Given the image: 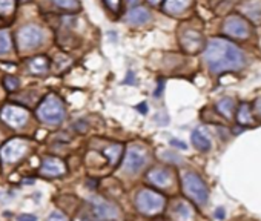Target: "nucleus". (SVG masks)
Returning a JSON list of instances; mask_svg holds the SVG:
<instances>
[{
    "label": "nucleus",
    "mask_w": 261,
    "mask_h": 221,
    "mask_svg": "<svg viewBox=\"0 0 261 221\" xmlns=\"http://www.w3.org/2000/svg\"><path fill=\"white\" fill-rule=\"evenodd\" d=\"M148 180L154 184V186H158V187H167L171 184V172L166 170V169H156L148 173Z\"/></svg>",
    "instance_id": "obj_14"
},
{
    "label": "nucleus",
    "mask_w": 261,
    "mask_h": 221,
    "mask_svg": "<svg viewBox=\"0 0 261 221\" xmlns=\"http://www.w3.org/2000/svg\"><path fill=\"white\" fill-rule=\"evenodd\" d=\"M91 203H92V211H94V214L99 218L111 220V218L117 217V209L112 206L111 203H107V201H104L102 198H92Z\"/></svg>",
    "instance_id": "obj_12"
},
{
    "label": "nucleus",
    "mask_w": 261,
    "mask_h": 221,
    "mask_svg": "<svg viewBox=\"0 0 261 221\" xmlns=\"http://www.w3.org/2000/svg\"><path fill=\"white\" fill-rule=\"evenodd\" d=\"M134 82V74L132 72H128V78H125V82H123V83H132Z\"/></svg>",
    "instance_id": "obj_31"
},
{
    "label": "nucleus",
    "mask_w": 261,
    "mask_h": 221,
    "mask_svg": "<svg viewBox=\"0 0 261 221\" xmlns=\"http://www.w3.org/2000/svg\"><path fill=\"white\" fill-rule=\"evenodd\" d=\"M46 221H68V217L65 214H61L60 211H54V212L50 214V217Z\"/></svg>",
    "instance_id": "obj_27"
},
{
    "label": "nucleus",
    "mask_w": 261,
    "mask_h": 221,
    "mask_svg": "<svg viewBox=\"0 0 261 221\" xmlns=\"http://www.w3.org/2000/svg\"><path fill=\"white\" fill-rule=\"evenodd\" d=\"M75 221H92V220H89V218H86V217H82V218H77Z\"/></svg>",
    "instance_id": "obj_35"
},
{
    "label": "nucleus",
    "mask_w": 261,
    "mask_h": 221,
    "mask_svg": "<svg viewBox=\"0 0 261 221\" xmlns=\"http://www.w3.org/2000/svg\"><path fill=\"white\" fill-rule=\"evenodd\" d=\"M223 33L235 39H248L251 36V26L248 20H244L241 15L232 14L224 20Z\"/></svg>",
    "instance_id": "obj_6"
},
{
    "label": "nucleus",
    "mask_w": 261,
    "mask_h": 221,
    "mask_svg": "<svg viewBox=\"0 0 261 221\" xmlns=\"http://www.w3.org/2000/svg\"><path fill=\"white\" fill-rule=\"evenodd\" d=\"M146 163H148L146 151L140 146H131L126 152L123 167H125V170L129 172V173H135L138 170H142Z\"/></svg>",
    "instance_id": "obj_9"
},
{
    "label": "nucleus",
    "mask_w": 261,
    "mask_h": 221,
    "mask_svg": "<svg viewBox=\"0 0 261 221\" xmlns=\"http://www.w3.org/2000/svg\"><path fill=\"white\" fill-rule=\"evenodd\" d=\"M183 189L195 203L198 204H205L208 201L209 192L205 181L195 175L194 172H186L183 175Z\"/></svg>",
    "instance_id": "obj_3"
},
{
    "label": "nucleus",
    "mask_w": 261,
    "mask_h": 221,
    "mask_svg": "<svg viewBox=\"0 0 261 221\" xmlns=\"http://www.w3.org/2000/svg\"><path fill=\"white\" fill-rule=\"evenodd\" d=\"M14 0H0V14H11L14 11Z\"/></svg>",
    "instance_id": "obj_26"
},
{
    "label": "nucleus",
    "mask_w": 261,
    "mask_h": 221,
    "mask_svg": "<svg viewBox=\"0 0 261 221\" xmlns=\"http://www.w3.org/2000/svg\"><path fill=\"white\" fill-rule=\"evenodd\" d=\"M181 46L188 53H197L203 46V37L195 29H186L181 34Z\"/></svg>",
    "instance_id": "obj_11"
},
{
    "label": "nucleus",
    "mask_w": 261,
    "mask_h": 221,
    "mask_svg": "<svg viewBox=\"0 0 261 221\" xmlns=\"http://www.w3.org/2000/svg\"><path fill=\"white\" fill-rule=\"evenodd\" d=\"M205 61L212 72L238 71L244 66L246 58L238 46L223 39H213L205 50Z\"/></svg>",
    "instance_id": "obj_1"
},
{
    "label": "nucleus",
    "mask_w": 261,
    "mask_h": 221,
    "mask_svg": "<svg viewBox=\"0 0 261 221\" xmlns=\"http://www.w3.org/2000/svg\"><path fill=\"white\" fill-rule=\"evenodd\" d=\"M28 151V141L23 138H12L0 149V157L5 163H15L23 159Z\"/></svg>",
    "instance_id": "obj_7"
},
{
    "label": "nucleus",
    "mask_w": 261,
    "mask_h": 221,
    "mask_svg": "<svg viewBox=\"0 0 261 221\" xmlns=\"http://www.w3.org/2000/svg\"><path fill=\"white\" fill-rule=\"evenodd\" d=\"M19 221H37V218L34 215H29V214H23L19 217Z\"/></svg>",
    "instance_id": "obj_29"
},
{
    "label": "nucleus",
    "mask_w": 261,
    "mask_h": 221,
    "mask_svg": "<svg viewBox=\"0 0 261 221\" xmlns=\"http://www.w3.org/2000/svg\"><path fill=\"white\" fill-rule=\"evenodd\" d=\"M66 112H65V106L57 96L50 94L43 99V102L37 108V117L48 124H58L63 121Z\"/></svg>",
    "instance_id": "obj_2"
},
{
    "label": "nucleus",
    "mask_w": 261,
    "mask_h": 221,
    "mask_svg": "<svg viewBox=\"0 0 261 221\" xmlns=\"http://www.w3.org/2000/svg\"><path fill=\"white\" fill-rule=\"evenodd\" d=\"M217 109L220 110V112L224 117L230 118V117H232V110H234V100L232 99H223V100H220L217 103Z\"/></svg>",
    "instance_id": "obj_20"
},
{
    "label": "nucleus",
    "mask_w": 261,
    "mask_h": 221,
    "mask_svg": "<svg viewBox=\"0 0 261 221\" xmlns=\"http://www.w3.org/2000/svg\"><path fill=\"white\" fill-rule=\"evenodd\" d=\"M151 20V14L143 6H135L126 14V22L131 25H145Z\"/></svg>",
    "instance_id": "obj_13"
},
{
    "label": "nucleus",
    "mask_w": 261,
    "mask_h": 221,
    "mask_svg": "<svg viewBox=\"0 0 261 221\" xmlns=\"http://www.w3.org/2000/svg\"><path fill=\"white\" fill-rule=\"evenodd\" d=\"M148 2H149L151 5H157V3L160 2V0H148Z\"/></svg>",
    "instance_id": "obj_36"
},
{
    "label": "nucleus",
    "mask_w": 261,
    "mask_h": 221,
    "mask_svg": "<svg viewBox=\"0 0 261 221\" xmlns=\"http://www.w3.org/2000/svg\"><path fill=\"white\" fill-rule=\"evenodd\" d=\"M11 36L6 29H0V55L2 54H6L9 50H11Z\"/></svg>",
    "instance_id": "obj_21"
},
{
    "label": "nucleus",
    "mask_w": 261,
    "mask_h": 221,
    "mask_svg": "<svg viewBox=\"0 0 261 221\" xmlns=\"http://www.w3.org/2000/svg\"><path fill=\"white\" fill-rule=\"evenodd\" d=\"M106 5L109 6L112 11H117L118 9V5H120V0H104Z\"/></svg>",
    "instance_id": "obj_28"
},
{
    "label": "nucleus",
    "mask_w": 261,
    "mask_h": 221,
    "mask_svg": "<svg viewBox=\"0 0 261 221\" xmlns=\"http://www.w3.org/2000/svg\"><path fill=\"white\" fill-rule=\"evenodd\" d=\"M3 85L6 88L8 92H14L15 89H17L20 86V82H19V78L17 77H12V75H6L3 78Z\"/></svg>",
    "instance_id": "obj_25"
},
{
    "label": "nucleus",
    "mask_w": 261,
    "mask_h": 221,
    "mask_svg": "<svg viewBox=\"0 0 261 221\" xmlns=\"http://www.w3.org/2000/svg\"><path fill=\"white\" fill-rule=\"evenodd\" d=\"M174 217L177 218V221H191L194 217L191 204H188L186 201H178L174 209Z\"/></svg>",
    "instance_id": "obj_18"
},
{
    "label": "nucleus",
    "mask_w": 261,
    "mask_h": 221,
    "mask_svg": "<svg viewBox=\"0 0 261 221\" xmlns=\"http://www.w3.org/2000/svg\"><path fill=\"white\" fill-rule=\"evenodd\" d=\"M104 155L107 157V160H109L112 165H115L117 160L120 159V155H121V146L120 145L109 146L107 149H104Z\"/></svg>",
    "instance_id": "obj_22"
},
{
    "label": "nucleus",
    "mask_w": 261,
    "mask_h": 221,
    "mask_svg": "<svg viewBox=\"0 0 261 221\" xmlns=\"http://www.w3.org/2000/svg\"><path fill=\"white\" fill-rule=\"evenodd\" d=\"M191 5V0H164V5L163 9L167 14H172V15H178L181 12H184Z\"/></svg>",
    "instance_id": "obj_17"
},
{
    "label": "nucleus",
    "mask_w": 261,
    "mask_h": 221,
    "mask_svg": "<svg viewBox=\"0 0 261 221\" xmlns=\"http://www.w3.org/2000/svg\"><path fill=\"white\" fill-rule=\"evenodd\" d=\"M52 2H54L58 8L69 9V11H74V9H79V8H80L79 0H52Z\"/></svg>",
    "instance_id": "obj_24"
},
{
    "label": "nucleus",
    "mask_w": 261,
    "mask_h": 221,
    "mask_svg": "<svg viewBox=\"0 0 261 221\" xmlns=\"http://www.w3.org/2000/svg\"><path fill=\"white\" fill-rule=\"evenodd\" d=\"M43 31L36 26V25H26L23 28L19 29L17 33V45H19V50L22 51H29V50H34L37 46H40L43 43Z\"/></svg>",
    "instance_id": "obj_5"
},
{
    "label": "nucleus",
    "mask_w": 261,
    "mask_h": 221,
    "mask_svg": "<svg viewBox=\"0 0 261 221\" xmlns=\"http://www.w3.org/2000/svg\"><path fill=\"white\" fill-rule=\"evenodd\" d=\"M241 11L248 15V19L258 23L261 20V0H249V2L243 3Z\"/></svg>",
    "instance_id": "obj_16"
},
{
    "label": "nucleus",
    "mask_w": 261,
    "mask_h": 221,
    "mask_svg": "<svg viewBox=\"0 0 261 221\" xmlns=\"http://www.w3.org/2000/svg\"><path fill=\"white\" fill-rule=\"evenodd\" d=\"M255 105H257V110H258V114L261 115V99H258Z\"/></svg>",
    "instance_id": "obj_34"
},
{
    "label": "nucleus",
    "mask_w": 261,
    "mask_h": 221,
    "mask_svg": "<svg viewBox=\"0 0 261 221\" xmlns=\"http://www.w3.org/2000/svg\"><path fill=\"white\" fill-rule=\"evenodd\" d=\"M50 69V61L46 57H36L33 60H29V71L36 74V75H42L46 74Z\"/></svg>",
    "instance_id": "obj_19"
},
{
    "label": "nucleus",
    "mask_w": 261,
    "mask_h": 221,
    "mask_svg": "<svg viewBox=\"0 0 261 221\" xmlns=\"http://www.w3.org/2000/svg\"><path fill=\"white\" fill-rule=\"evenodd\" d=\"M135 204H137V209L140 212L148 214V215H154L163 209L164 198L157 192L149 191V189H143V191L138 192V195L135 198Z\"/></svg>",
    "instance_id": "obj_4"
},
{
    "label": "nucleus",
    "mask_w": 261,
    "mask_h": 221,
    "mask_svg": "<svg viewBox=\"0 0 261 221\" xmlns=\"http://www.w3.org/2000/svg\"><path fill=\"white\" fill-rule=\"evenodd\" d=\"M137 110H140L142 114H146V105H145V103L138 105V106H137Z\"/></svg>",
    "instance_id": "obj_32"
},
{
    "label": "nucleus",
    "mask_w": 261,
    "mask_h": 221,
    "mask_svg": "<svg viewBox=\"0 0 261 221\" xmlns=\"http://www.w3.org/2000/svg\"><path fill=\"white\" fill-rule=\"evenodd\" d=\"M191 140H192V145L202 152H206L212 148V141L210 138L208 137V134L202 129H195L191 135Z\"/></svg>",
    "instance_id": "obj_15"
},
{
    "label": "nucleus",
    "mask_w": 261,
    "mask_h": 221,
    "mask_svg": "<svg viewBox=\"0 0 261 221\" xmlns=\"http://www.w3.org/2000/svg\"><path fill=\"white\" fill-rule=\"evenodd\" d=\"M40 172L45 177L55 178V177L63 175V173L66 172V166L60 159H55V157H46V159L42 162Z\"/></svg>",
    "instance_id": "obj_10"
},
{
    "label": "nucleus",
    "mask_w": 261,
    "mask_h": 221,
    "mask_svg": "<svg viewBox=\"0 0 261 221\" xmlns=\"http://www.w3.org/2000/svg\"><path fill=\"white\" fill-rule=\"evenodd\" d=\"M215 215H217L218 218H223V217H224V211H223L221 208H218V211L215 212Z\"/></svg>",
    "instance_id": "obj_33"
},
{
    "label": "nucleus",
    "mask_w": 261,
    "mask_h": 221,
    "mask_svg": "<svg viewBox=\"0 0 261 221\" xmlns=\"http://www.w3.org/2000/svg\"><path fill=\"white\" fill-rule=\"evenodd\" d=\"M171 145H172V146H177L178 149H186V148H188L186 143H183V141H180V140H171Z\"/></svg>",
    "instance_id": "obj_30"
},
{
    "label": "nucleus",
    "mask_w": 261,
    "mask_h": 221,
    "mask_svg": "<svg viewBox=\"0 0 261 221\" xmlns=\"http://www.w3.org/2000/svg\"><path fill=\"white\" fill-rule=\"evenodd\" d=\"M137 2H138V0H128V3H129L131 6H134V5H135Z\"/></svg>",
    "instance_id": "obj_37"
},
{
    "label": "nucleus",
    "mask_w": 261,
    "mask_h": 221,
    "mask_svg": "<svg viewBox=\"0 0 261 221\" xmlns=\"http://www.w3.org/2000/svg\"><path fill=\"white\" fill-rule=\"evenodd\" d=\"M238 121L241 124H248V123H254V118L251 115V109L249 105H241L240 110H238Z\"/></svg>",
    "instance_id": "obj_23"
},
{
    "label": "nucleus",
    "mask_w": 261,
    "mask_h": 221,
    "mask_svg": "<svg viewBox=\"0 0 261 221\" xmlns=\"http://www.w3.org/2000/svg\"><path fill=\"white\" fill-rule=\"evenodd\" d=\"M0 117H2V120L8 126H11V128L19 129V128H22V126L26 124L29 114H28V110L22 106L6 105V106H3L2 112H0Z\"/></svg>",
    "instance_id": "obj_8"
}]
</instances>
